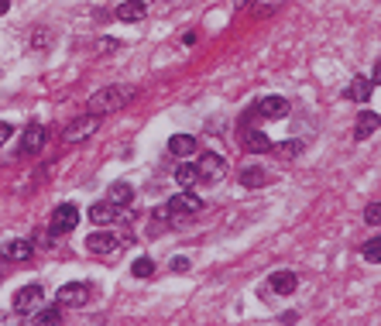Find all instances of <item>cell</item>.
Here are the masks:
<instances>
[{"label":"cell","instance_id":"6da1fadb","mask_svg":"<svg viewBox=\"0 0 381 326\" xmlns=\"http://www.w3.org/2000/svg\"><path fill=\"white\" fill-rule=\"evenodd\" d=\"M134 97V90L131 86H106V90H96L93 97H90V113L96 117H103V113H113V110H120L127 100Z\"/></svg>","mask_w":381,"mask_h":326},{"label":"cell","instance_id":"ffe728a7","mask_svg":"<svg viewBox=\"0 0 381 326\" xmlns=\"http://www.w3.org/2000/svg\"><path fill=\"white\" fill-rule=\"evenodd\" d=\"M110 203H117V207H127L131 200H134V189L127 186V182H113L110 186V196H106Z\"/></svg>","mask_w":381,"mask_h":326},{"label":"cell","instance_id":"8fae6325","mask_svg":"<svg viewBox=\"0 0 381 326\" xmlns=\"http://www.w3.org/2000/svg\"><path fill=\"white\" fill-rule=\"evenodd\" d=\"M90 220H93L96 227H110V223H117V220H127L124 213H120V207L117 203H93L90 207Z\"/></svg>","mask_w":381,"mask_h":326},{"label":"cell","instance_id":"5b68a950","mask_svg":"<svg viewBox=\"0 0 381 326\" xmlns=\"http://www.w3.org/2000/svg\"><path fill=\"white\" fill-rule=\"evenodd\" d=\"M38 303H41V285H24L14 292V313H21V316H31L38 309Z\"/></svg>","mask_w":381,"mask_h":326},{"label":"cell","instance_id":"4fadbf2b","mask_svg":"<svg viewBox=\"0 0 381 326\" xmlns=\"http://www.w3.org/2000/svg\"><path fill=\"white\" fill-rule=\"evenodd\" d=\"M241 144H244L248 155H268V151L275 148V141H272L265 131H248V134L241 137Z\"/></svg>","mask_w":381,"mask_h":326},{"label":"cell","instance_id":"d4e9b609","mask_svg":"<svg viewBox=\"0 0 381 326\" xmlns=\"http://www.w3.org/2000/svg\"><path fill=\"white\" fill-rule=\"evenodd\" d=\"M35 323H62V313L59 309H38L35 313Z\"/></svg>","mask_w":381,"mask_h":326},{"label":"cell","instance_id":"277c9868","mask_svg":"<svg viewBox=\"0 0 381 326\" xmlns=\"http://www.w3.org/2000/svg\"><path fill=\"white\" fill-rule=\"evenodd\" d=\"M96 127H100V117H96V113L76 117V120L66 127V141H69V144H80V141H86L90 134H96Z\"/></svg>","mask_w":381,"mask_h":326},{"label":"cell","instance_id":"3957f363","mask_svg":"<svg viewBox=\"0 0 381 326\" xmlns=\"http://www.w3.org/2000/svg\"><path fill=\"white\" fill-rule=\"evenodd\" d=\"M86 247L93 251L96 258H117L120 254V240L113 237V233H106V230H96L86 237Z\"/></svg>","mask_w":381,"mask_h":326},{"label":"cell","instance_id":"52a82bcc","mask_svg":"<svg viewBox=\"0 0 381 326\" xmlns=\"http://www.w3.org/2000/svg\"><path fill=\"white\" fill-rule=\"evenodd\" d=\"M62 306H69V309H80V306H86V299H90V289L83 285V282H69V285H62L59 289V296H55Z\"/></svg>","mask_w":381,"mask_h":326},{"label":"cell","instance_id":"d6a6232c","mask_svg":"<svg viewBox=\"0 0 381 326\" xmlns=\"http://www.w3.org/2000/svg\"><path fill=\"white\" fill-rule=\"evenodd\" d=\"M237 3H241V7H248V3H254V0H237Z\"/></svg>","mask_w":381,"mask_h":326},{"label":"cell","instance_id":"7a4b0ae2","mask_svg":"<svg viewBox=\"0 0 381 326\" xmlns=\"http://www.w3.org/2000/svg\"><path fill=\"white\" fill-rule=\"evenodd\" d=\"M196 172H199V182L216 186V182L227 175V162H223V155H216V151H203L199 162H196Z\"/></svg>","mask_w":381,"mask_h":326},{"label":"cell","instance_id":"83f0119b","mask_svg":"<svg viewBox=\"0 0 381 326\" xmlns=\"http://www.w3.org/2000/svg\"><path fill=\"white\" fill-rule=\"evenodd\" d=\"M10 134H14V127H10L7 120H0V148L7 144V137H10Z\"/></svg>","mask_w":381,"mask_h":326},{"label":"cell","instance_id":"4316f807","mask_svg":"<svg viewBox=\"0 0 381 326\" xmlns=\"http://www.w3.org/2000/svg\"><path fill=\"white\" fill-rule=\"evenodd\" d=\"M96 48H100V52H113V48H120V41H117V38H100Z\"/></svg>","mask_w":381,"mask_h":326},{"label":"cell","instance_id":"f546056e","mask_svg":"<svg viewBox=\"0 0 381 326\" xmlns=\"http://www.w3.org/2000/svg\"><path fill=\"white\" fill-rule=\"evenodd\" d=\"M45 41H48V31H38V35H35V41H31V45H35V48H41V45H45Z\"/></svg>","mask_w":381,"mask_h":326},{"label":"cell","instance_id":"603a6c76","mask_svg":"<svg viewBox=\"0 0 381 326\" xmlns=\"http://www.w3.org/2000/svg\"><path fill=\"white\" fill-rule=\"evenodd\" d=\"M361 254H364V261H371V265H381V237H371V240L361 247Z\"/></svg>","mask_w":381,"mask_h":326},{"label":"cell","instance_id":"7402d4cb","mask_svg":"<svg viewBox=\"0 0 381 326\" xmlns=\"http://www.w3.org/2000/svg\"><path fill=\"white\" fill-rule=\"evenodd\" d=\"M176 182H179L183 189H192V186L199 182V172H196V165H179V169H176Z\"/></svg>","mask_w":381,"mask_h":326},{"label":"cell","instance_id":"2e32d148","mask_svg":"<svg viewBox=\"0 0 381 326\" xmlns=\"http://www.w3.org/2000/svg\"><path fill=\"white\" fill-rule=\"evenodd\" d=\"M169 151H172L176 158H189L192 151H196V137H192V134H172V137H169Z\"/></svg>","mask_w":381,"mask_h":326},{"label":"cell","instance_id":"9c48e42d","mask_svg":"<svg viewBox=\"0 0 381 326\" xmlns=\"http://www.w3.org/2000/svg\"><path fill=\"white\" fill-rule=\"evenodd\" d=\"M76 223H80V210L73 203L55 207V213H52V233H69Z\"/></svg>","mask_w":381,"mask_h":326},{"label":"cell","instance_id":"8992f818","mask_svg":"<svg viewBox=\"0 0 381 326\" xmlns=\"http://www.w3.org/2000/svg\"><path fill=\"white\" fill-rule=\"evenodd\" d=\"M254 113H258L261 120H286L288 117V100L286 97H265V100L254 104Z\"/></svg>","mask_w":381,"mask_h":326},{"label":"cell","instance_id":"7c38bea8","mask_svg":"<svg viewBox=\"0 0 381 326\" xmlns=\"http://www.w3.org/2000/svg\"><path fill=\"white\" fill-rule=\"evenodd\" d=\"M45 127L41 124H28L24 127V137H21V155H35V151H41L45 148Z\"/></svg>","mask_w":381,"mask_h":326},{"label":"cell","instance_id":"30bf717a","mask_svg":"<svg viewBox=\"0 0 381 326\" xmlns=\"http://www.w3.org/2000/svg\"><path fill=\"white\" fill-rule=\"evenodd\" d=\"M371 93H375V83H371L368 76H354V79L347 83V90H344V97H347L351 104H368Z\"/></svg>","mask_w":381,"mask_h":326},{"label":"cell","instance_id":"d6986e66","mask_svg":"<svg viewBox=\"0 0 381 326\" xmlns=\"http://www.w3.org/2000/svg\"><path fill=\"white\" fill-rule=\"evenodd\" d=\"M295 285H299L295 271H275V275H272V289H275L279 296H292V292H295Z\"/></svg>","mask_w":381,"mask_h":326},{"label":"cell","instance_id":"e0dca14e","mask_svg":"<svg viewBox=\"0 0 381 326\" xmlns=\"http://www.w3.org/2000/svg\"><path fill=\"white\" fill-rule=\"evenodd\" d=\"M145 14H148L145 0H124V3L117 7V21H141Z\"/></svg>","mask_w":381,"mask_h":326},{"label":"cell","instance_id":"484cf974","mask_svg":"<svg viewBox=\"0 0 381 326\" xmlns=\"http://www.w3.org/2000/svg\"><path fill=\"white\" fill-rule=\"evenodd\" d=\"M364 223L381 227V203H368V207H364Z\"/></svg>","mask_w":381,"mask_h":326},{"label":"cell","instance_id":"ac0fdd59","mask_svg":"<svg viewBox=\"0 0 381 326\" xmlns=\"http://www.w3.org/2000/svg\"><path fill=\"white\" fill-rule=\"evenodd\" d=\"M31 251H35V247H31V240H24V237H21V240H10V244L3 247V258H7V261H28V258H31Z\"/></svg>","mask_w":381,"mask_h":326},{"label":"cell","instance_id":"cb8c5ba5","mask_svg":"<svg viewBox=\"0 0 381 326\" xmlns=\"http://www.w3.org/2000/svg\"><path fill=\"white\" fill-rule=\"evenodd\" d=\"M131 271H134L138 278H151V275H155V261H151V258H138V261L131 265Z\"/></svg>","mask_w":381,"mask_h":326},{"label":"cell","instance_id":"44dd1931","mask_svg":"<svg viewBox=\"0 0 381 326\" xmlns=\"http://www.w3.org/2000/svg\"><path fill=\"white\" fill-rule=\"evenodd\" d=\"M272 151H275L282 162H292L295 155H302V141H299V137H295V141H282V144H275Z\"/></svg>","mask_w":381,"mask_h":326},{"label":"cell","instance_id":"1f68e13d","mask_svg":"<svg viewBox=\"0 0 381 326\" xmlns=\"http://www.w3.org/2000/svg\"><path fill=\"white\" fill-rule=\"evenodd\" d=\"M10 10V0H0V14H7Z\"/></svg>","mask_w":381,"mask_h":326},{"label":"cell","instance_id":"5bb4252c","mask_svg":"<svg viewBox=\"0 0 381 326\" xmlns=\"http://www.w3.org/2000/svg\"><path fill=\"white\" fill-rule=\"evenodd\" d=\"M378 127H381V113H375V110H361V113H357V124H354V137L364 141V137H371Z\"/></svg>","mask_w":381,"mask_h":326},{"label":"cell","instance_id":"f1b7e54d","mask_svg":"<svg viewBox=\"0 0 381 326\" xmlns=\"http://www.w3.org/2000/svg\"><path fill=\"white\" fill-rule=\"evenodd\" d=\"M172 271H189V258H172Z\"/></svg>","mask_w":381,"mask_h":326},{"label":"cell","instance_id":"9a60e30c","mask_svg":"<svg viewBox=\"0 0 381 326\" xmlns=\"http://www.w3.org/2000/svg\"><path fill=\"white\" fill-rule=\"evenodd\" d=\"M272 182V175L261 169V165H248L244 172H241V186H248V189H261V186H268Z\"/></svg>","mask_w":381,"mask_h":326},{"label":"cell","instance_id":"4dcf8cb0","mask_svg":"<svg viewBox=\"0 0 381 326\" xmlns=\"http://www.w3.org/2000/svg\"><path fill=\"white\" fill-rule=\"evenodd\" d=\"M371 83H381V59H378V66H375V76H371Z\"/></svg>","mask_w":381,"mask_h":326},{"label":"cell","instance_id":"ba28073f","mask_svg":"<svg viewBox=\"0 0 381 326\" xmlns=\"http://www.w3.org/2000/svg\"><path fill=\"white\" fill-rule=\"evenodd\" d=\"M199 210H203V203H199V196H192V193L172 196L169 207H165V213H172V217H192V213H199Z\"/></svg>","mask_w":381,"mask_h":326},{"label":"cell","instance_id":"836d02e7","mask_svg":"<svg viewBox=\"0 0 381 326\" xmlns=\"http://www.w3.org/2000/svg\"><path fill=\"white\" fill-rule=\"evenodd\" d=\"M0 278H3V275H0Z\"/></svg>","mask_w":381,"mask_h":326}]
</instances>
